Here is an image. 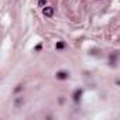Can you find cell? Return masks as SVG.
I'll use <instances>...</instances> for the list:
<instances>
[{
  "label": "cell",
  "instance_id": "cell-1",
  "mask_svg": "<svg viewBox=\"0 0 120 120\" xmlns=\"http://www.w3.org/2000/svg\"><path fill=\"white\" fill-rule=\"evenodd\" d=\"M56 79H61V81H65V79H68L69 78V74L68 72H65V71H59V72H56Z\"/></svg>",
  "mask_w": 120,
  "mask_h": 120
},
{
  "label": "cell",
  "instance_id": "cell-2",
  "mask_svg": "<svg viewBox=\"0 0 120 120\" xmlns=\"http://www.w3.org/2000/svg\"><path fill=\"white\" fill-rule=\"evenodd\" d=\"M42 14L45 17H52L54 16V7H44L42 9Z\"/></svg>",
  "mask_w": 120,
  "mask_h": 120
},
{
  "label": "cell",
  "instance_id": "cell-3",
  "mask_svg": "<svg viewBox=\"0 0 120 120\" xmlns=\"http://www.w3.org/2000/svg\"><path fill=\"white\" fill-rule=\"evenodd\" d=\"M81 96H82V89H76V90L74 92V95H72L74 102H75V103H78V102L81 100Z\"/></svg>",
  "mask_w": 120,
  "mask_h": 120
},
{
  "label": "cell",
  "instance_id": "cell-4",
  "mask_svg": "<svg viewBox=\"0 0 120 120\" xmlns=\"http://www.w3.org/2000/svg\"><path fill=\"white\" fill-rule=\"evenodd\" d=\"M56 49H64L65 48V42L64 41H59V42H56V47H55Z\"/></svg>",
  "mask_w": 120,
  "mask_h": 120
},
{
  "label": "cell",
  "instance_id": "cell-5",
  "mask_svg": "<svg viewBox=\"0 0 120 120\" xmlns=\"http://www.w3.org/2000/svg\"><path fill=\"white\" fill-rule=\"evenodd\" d=\"M45 3H47V0H40V2H38V6H40V7H44Z\"/></svg>",
  "mask_w": 120,
  "mask_h": 120
},
{
  "label": "cell",
  "instance_id": "cell-6",
  "mask_svg": "<svg viewBox=\"0 0 120 120\" xmlns=\"http://www.w3.org/2000/svg\"><path fill=\"white\" fill-rule=\"evenodd\" d=\"M41 48H42V45H41V44H38V45L35 47V51H41Z\"/></svg>",
  "mask_w": 120,
  "mask_h": 120
},
{
  "label": "cell",
  "instance_id": "cell-7",
  "mask_svg": "<svg viewBox=\"0 0 120 120\" xmlns=\"http://www.w3.org/2000/svg\"><path fill=\"white\" fill-rule=\"evenodd\" d=\"M19 90H21V85H19V86L16 88V92H19Z\"/></svg>",
  "mask_w": 120,
  "mask_h": 120
}]
</instances>
